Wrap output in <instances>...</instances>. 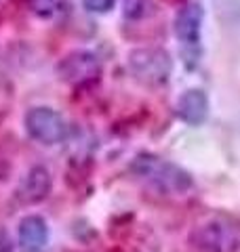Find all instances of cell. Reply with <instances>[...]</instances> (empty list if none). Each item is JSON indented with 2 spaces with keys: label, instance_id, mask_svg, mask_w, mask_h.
Instances as JSON below:
<instances>
[{
  "label": "cell",
  "instance_id": "6da1fadb",
  "mask_svg": "<svg viewBox=\"0 0 240 252\" xmlns=\"http://www.w3.org/2000/svg\"><path fill=\"white\" fill-rule=\"evenodd\" d=\"M133 172L162 193H186L192 187V177L186 170L156 156H139L133 162Z\"/></svg>",
  "mask_w": 240,
  "mask_h": 252
},
{
  "label": "cell",
  "instance_id": "7a4b0ae2",
  "mask_svg": "<svg viewBox=\"0 0 240 252\" xmlns=\"http://www.w3.org/2000/svg\"><path fill=\"white\" fill-rule=\"evenodd\" d=\"M129 69L135 76V80H139L141 84L160 86L169 80L173 72V61L164 49L143 46V49H135L129 55Z\"/></svg>",
  "mask_w": 240,
  "mask_h": 252
},
{
  "label": "cell",
  "instance_id": "3957f363",
  "mask_svg": "<svg viewBox=\"0 0 240 252\" xmlns=\"http://www.w3.org/2000/svg\"><path fill=\"white\" fill-rule=\"evenodd\" d=\"M26 128L30 137L42 145L61 143L68 132L63 116L53 107H32L26 114Z\"/></svg>",
  "mask_w": 240,
  "mask_h": 252
},
{
  "label": "cell",
  "instance_id": "277c9868",
  "mask_svg": "<svg viewBox=\"0 0 240 252\" xmlns=\"http://www.w3.org/2000/svg\"><path fill=\"white\" fill-rule=\"evenodd\" d=\"M57 74L63 82H68L72 86H84L99 78L101 61L95 53L76 51L61 59V63L57 65Z\"/></svg>",
  "mask_w": 240,
  "mask_h": 252
},
{
  "label": "cell",
  "instance_id": "5b68a950",
  "mask_svg": "<svg viewBox=\"0 0 240 252\" xmlns=\"http://www.w3.org/2000/svg\"><path fill=\"white\" fill-rule=\"evenodd\" d=\"M196 246L204 252H238L240 240L232 227L213 220L196 231Z\"/></svg>",
  "mask_w": 240,
  "mask_h": 252
},
{
  "label": "cell",
  "instance_id": "8992f818",
  "mask_svg": "<svg viewBox=\"0 0 240 252\" xmlns=\"http://www.w3.org/2000/svg\"><path fill=\"white\" fill-rule=\"evenodd\" d=\"M202 19L204 11L198 2H190L177 13L175 17V34L181 42L196 44L200 40V32H202Z\"/></svg>",
  "mask_w": 240,
  "mask_h": 252
},
{
  "label": "cell",
  "instance_id": "52a82bcc",
  "mask_svg": "<svg viewBox=\"0 0 240 252\" xmlns=\"http://www.w3.org/2000/svg\"><path fill=\"white\" fill-rule=\"evenodd\" d=\"M177 116L190 126H198L209 116V97L200 89H190L177 101Z\"/></svg>",
  "mask_w": 240,
  "mask_h": 252
},
{
  "label": "cell",
  "instance_id": "ba28073f",
  "mask_svg": "<svg viewBox=\"0 0 240 252\" xmlns=\"http://www.w3.org/2000/svg\"><path fill=\"white\" fill-rule=\"evenodd\" d=\"M51 191V175L49 170L42 168V166H36L32 168L23 181L17 187V198L23 204H36L40 200H44Z\"/></svg>",
  "mask_w": 240,
  "mask_h": 252
},
{
  "label": "cell",
  "instance_id": "9c48e42d",
  "mask_svg": "<svg viewBox=\"0 0 240 252\" xmlns=\"http://www.w3.org/2000/svg\"><path fill=\"white\" fill-rule=\"evenodd\" d=\"M49 242V227L42 217H26L19 223V246L23 252H40Z\"/></svg>",
  "mask_w": 240,
  "mask_h": 252
},
{
  "label": "cell",
  "instance_id": "30bf717a",
  "mask_svg": "<svg viewBox=\"0 0 240 252\" xmlns=\"http://www.w3.org/2000/svg\"><path fill=\"white\" fill-rule=\"evenodd\" d=\"M28 9L42 19H59L68 13V0H26Z\"/></svg>",
  "mask_w": 240,
  "mask_h": 252
},
{
  "label": "cell",
  "instance_id": "8fae6325",
  "mask_svg": "<svg viewBox=\"0 0 240 252\" xmlns=\"http://www.w3.org/2000/svg\"><path fill=\"white\" fill-rule=\"evenodd\" d=\"M146 0H124V15L131 19H137L146 13Z\"/></svg>",
  "mask_w": 240,
  "mask_h": 252
},
{
  "label": "cell",
  "instance_id": "7c38bea8",
  "mask_svg": "<svg viewBox=\"0 0 240 252\" xmlns=\"http://www.w3.org/2000/svg\"><path fill=\"white\" fill-rule=\"evenodd\" d=\"M82 4L93 13H108L114 6V0H82Z\"/></svg>",
  "mask_w": 240,
  "mask_h": 252
},
{
  "label": "cell",
  "instance_id": "4fadbf2b",
  "mask_svg": "<svg viewBox=\"0 0 240 252\" xmlns=\"http://www.w3.org/2000/svg\"><path fill=\"white\" fill-rule=\"evenodd\" d=\"M13 250V242H11V235L6 233V229L0 227V252H11Z\"/></svg>",
  "mask_w": 240,
  "mask_h": 252
}]
</instances>
